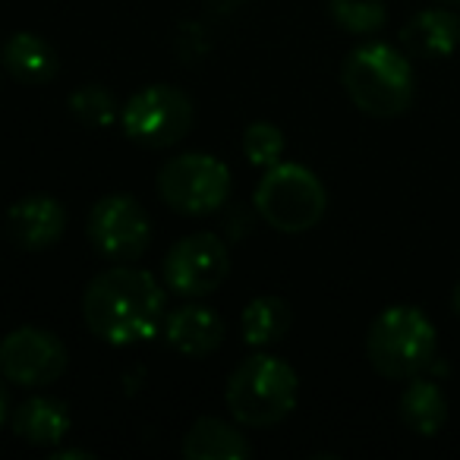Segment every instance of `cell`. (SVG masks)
Masks as SVG:
<instances>
[{
    "mask_svg": "<svg viewBox=\"0 0 460 460\" xmlns=\"http://www.w3.org/2000/svg\"><path fill=\"white\" fill-rule=\"evenodd\" d=\"M227 246L217 234H190L164 259V284L180 296H208L227 278Z\"/></svg>",
    "mask_w": 460,
    "mask_h": 460,
    "instance_id": "cell-10",
    "label": "cell"
},
{
    "mask_svg": "<svg viewBox=\"0 0 460 460\" xmlns=\"http://www.w3.org/2000/svg\"><path fill=\"white\" fill-rule=\"evenodd\" d=\"M401 48L407 58L441 60L460 48V16L454 10H422L401 29Z\"/></svg>",
    "mask_w": 460,
    "mask_h": 460,
    "instance_id": "cell-12",
    "label": "cell"
},
{
    "mask_svg": "<svg viewBox=\"0 0 460 460\" xmlns=\"http://www.w3.org/2000/svg\"><path fill=\"white\" fill-rule=\"evenodd\" d=\"M366 357L385 378H413L435 359V325L416 306H388L366 334Z\"/></svg>",
    "mask_w": 460,
    "mask_h": 460,
    "instance_id": "cell-4",
    "label": "cell"
},
{
    "mask_svg": "<svg viewBox=\"0 0 460 460\" xmlns=\"http://www.w3.org/2000/svg\"><path fill=\"white\" fill-rule=\"evenodd\" d=\"M66 230V208L51 196H26L10 205L7 237L20 250L41 252L54 246Z\"/></svg>",
    "mask_w": 460,
    "mask_h": 460,
    "instance_id": "cell-11",
    "label": "cell"
},
{
    "mask_svg": "<svg viewBox=\"0 0 460 460\" xmlns=\"http://www.w3.org/2000/svg\"><path fill=\"white\" fill-rule=\"evenodd\" d=\"M7 420V388H4V376H0V426Z\"/></svg>",
    "mask_w": 460,
    "mask_h": 460,
    "instance_id": "cell-23",
    "label": "cell"
},
{
    "mask_svg": "<svg viewBox=\"0 0 460 460\" xmlns=\"http://www.w3.org/2000/svg\"><path fill=\"white\" fill-rule=\"evenodd\" d=\"M401 420H403V426L413 429L422 438L438 435V429L445 426V420H447L445 391L435 382H429V378L413 376L401 394Z\"/></svg>",
    "mask_w": 460,
    "mask_h": 460,
    "instance_id": "cell-17",
    "label": "cell"
},
{
    "mask_svg": "<svg viewBox=\"0 0 460 460\" xmlns=\"http://www.w3.org/2000/svg\"><path fill=\"white\" fill-rule=\"evenodd\" d=\"M70 111L83 127L108 129V127H114L117 114H120V104H117V98L111 95L104 85L85 83L70 95Z\"/></svg>",
    "mask_w": 460,
    "mask_h": 460,
    "instance_id": "cell-19",
    "label": "cell"
},
{
    "mask_svg": "<svg viewBox=\"0 0 460 460\" xmlns=\"http://www.w3.org/2000/svg\"><path fill=\"white\" fill-rule=\"evenodd\" d=\"M252 205L269 227L281 234H306L325 217L328 192L309 167L278 161L265 167Z\"/></svg>",
    "mask_w": 460,
    "mask_h": 460,
    "instance_id": "cell-5",
    "label": "cell"
},
{
    "mask_svg": "<svg viewBox=\"0 0 460 460\" xmlns=\"http://www.w3.org/2000/svg\"><path fill=\"white\" fill-rule=\"evenodd\" d=\"M54 457H58V460H79V457L89 460L92 454L89 451H79V447H64V451H54Z\"/></svg>",
    "mask_w": 460,
    "mask_h": 460,
    "instance_id": "cell-22",
    "label": "cell"
},
{
    "mask_svg": "<svg viewBox=\"0 0 460 460\" xmlns=\"http://www.w3.org/2000/svg\"><path fill=\"white\" fill-rule=\"evenodd\" d=\"M13 432L39 447H54L70 432V410L58 397H29L13 410Z\"/></svg>",
    "mask_w": 460,
    "mask_h": 460,
    "instance_id": "cell-16",
    "label": "cell"
},
{
    "mask_svg": "<svg viewBox=\"0 0 460 460\" xmlns=\"http://www.w3.org/2000/svg\"><path fill=\"white\" fill-rule=\"evenodd\" d=\"M0 64L22 85H48L60 73V58L54 45L35 32L10 35L0 51Z\"/></svg>",
    "mask_w": 460,
    "mask_h": 460,
    "instance_id": "cell-14",
    "label": "cell"
},
{
    "mask_svg": "<svg viewBox=\"0 0 460 460\" xmlns=\"http://www.w3.org/2000/svg\"><path fill=\"white\" fill-rule=\"evenodd\" d=\"M227 410L237 422L250 429H265L288 420L300 397V378L294 366L284 359L259 353L230 372L227 378Z\"/></svg>",
    "mask_w": 460,
    "mask_h": 460,
    "instance_id": "cell-3",
    "label": "cell"
},
{
    "mask_svg": "<svg viewBox=\"0 0 460 460\" xmlns=\"http://www.w3.org/2000/svg\"><path fill=\"white\" fill-rule=\"evenodd\" d=\"M70 353L45 328H16L0 341V376L20 388H48L66 372Z\"/></svg>",
    "mask_w": 460,
    "mask_h": 460,
    "instance_id": "cell-9",
    "label": "cell"
},
{
    "mask_svg": "<svg viewBox=\"0 0 460 460\" xmlns=\"http://www.w3.org/2000/svg\"><path fill=\"white\" fill-rule=\"evenodd\" d=\"M250 454L252 447L243 438V432L230 422L217 420V416H202L183 435L186 460H243Z\"/></svg>",
    "mask_w": 460,
    "mask_h": 460,
    "instance_id": "cell-15",
    "label": "cell"
},
{
    "mask_svg": "<svg viewBox=\"0 0 460 460\" xmlns=\"http://www.w3.org/2000/svg\"><path fill=\"white\" fill-rule=\"evenodd\" d=\"M243 152L250 158V164L256 167H271L281 161L284 155V133L275 127V123H250L243 133Z\"/></svg>",
    "mask_w": 460,
    "mask_h": 460,
    "instance_id": "cell-21",
    "label": "cell"
},
{
    "mask_svg": "<svg viewBox=\"0 0 460 460\" xmlns=\"http://www.w3.org/2000/svg\"><path fill=\"white\" fill-rule=\"evenodd\" d=\"M341 83L350 102L363 114L388 120L401 117L413 104L416 79L407 54L382 41H369L347 54L341 66Z\"/></svg>",
    "mask_w": 460,
    "mask_h": 460,
    "instance_id": "cell-2",
    "label": "cell"
},
{
    "mask_svg": "<svg viewBox=\"0 0 460 460\" xmlns=\"http://www.w3.org/2000/svg\"><path fill=\"white\" fill-rule=\"evenodd\" d=\"M441 4H460V0H441Z\"/></svg>",
    "mask_w": 460,
    "mask_h": 460,
    "instance_id": "cell-25",
    "label": "cell"
},
{
    "mask_svg": "<svg viewBox=\"0 0 460 460\" xmlns=\"http://www.w3.org/2000/svg\"><path fill=\"white\" fill-rule=\"evenodd\" d=\"M164 338L183 357H208L224 344V322L215 309L186 303L164 319Z\"/></svg>",
    "mask_w": 460,
    "mask_h": 460,
    "instance_id": "cell-13",
    "label": "cell"
},
{
    "mask_svg": "<svg viewBox=\"0 0 460 460\" xmlns=\"http://www.w3.org/2000/svg\"><path fill=\"white\" fill-rule=\"evenodd\" d=\"M227 192L230 171L215 155H180L158 173V196L180 215H211L227 202Z\"/></svg>",
    "mask_w": 460,
    "mask_h": 460,
    "instance_id": "cell-6",
    "label": "cell"
},
{
    "mask_svg": "<svg viewBox=\"0 0 460 460\" xmlns=\"http://www.w3.org/2000/svg\"><path fill=\"white\" fill-rule=\"evenodd\" d=\"M164 290L148 271L127 262L102 271L83 294V319L95 338L114 347H129L155 338L164 319Z\"/></svg>",
    "mask_w": 460,
    "mask_h": 460,
    "instance_id": "cell-1",
    "label": "cell"
},
{
    "mask_svg": "<svg viewBox=\"0 0 460 460\" xmlns=\"http://www.w3.org/2000/svg\"><path fill=\"white\" fill-rule=\"evenodd\" d=\"M294 313L281 296H256L243 309V341L252 347H269L290 332Z\"/></svg>",
    "mask_w": 460,
    "mask_h": 460,
    "instance_id": "cell-18",
    "label": "cell"
},
{
    "mask_svg": "<svg viewBox=\"0 0 460 460\" xmlns=\"http://www.w3.org/2000/svg\"><path fill=\"white\" fill-rule=\"evenodd\" d=\"M196 108L173 85H148L123 108V133L142 148H171L192 129Z\"/></svg>",
    "mask_w": 460,
    "mask_h": 460,
    "instance_id": "cell-7",
    "label": "cell"
},
{
    "mask_svg": "<svg viewBox=\"0 0 460 460\" xmlns=\"http://www.w3.org/2000/svg\"><path fill=\"white\" fill-rule=\"evenodd\" d=\"M451 306H454V315L460 319V281L454 284V294H451Z\"/></svg>",
    "mask_w": 460,
    "mask_h": 460,
    "instance_id": "cell-24",
    "label": "cell"
},
{
    "mask_svg": "<svg viewBox=\"0 0 460 460\" xmlns=\"http://www.w3.org/2000/svg\"><path fill=\"white\" fill-rule=\"evenodd\" d=\"M92 246L111 262H136L152 243V221L133 196H104L85 221Z\"/></svg>",
    "mask_w": 460,
    "mask_h": 460,
    "instance_id": "cell-8",
    "label": "cell"
},
{
    "mask_svg": "<svg viewBox=\"0 0 460 460\" xmlns=\"http://www.w3.org/2000/svg\"><path fill=\"white\" fill-rule=\"evenodd\" d=\"M328 13L350 35H372L388 22L385 0H328Z\"/></svg>",
    "mask_w": 460,
    "mask_h": 460,
    "instance_id": "cell-20",
    "label": "cell"
}]
</instances>
